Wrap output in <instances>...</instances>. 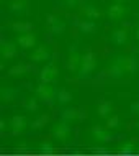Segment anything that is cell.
I'll return each mask as SVG.
<instances>
[{
  "mask_svg": "<svg viewBox=\"0 0 139 156\" xmlns=\"http://www.w3.org/2000/svg\"><path fill=\"white\" fill-rule=\"evenodd\" d=\"M103 15V12L100 10L97 5H92V3H87V5H82L80 7V16L82 18H87V20H92V22H97L100 20Z\"/></svg>",
  "mask_w": 139,
  "mask_h": 156,
  "instance_id": "cell-15",
  "label": "cell"
},
{
  "mask_svg": "<svg viewBox=\"0 0 139 156\" xmlns=\"http://www.w3.org/2000/svg\"><path fill=\"white\" fill-rule=\"evenodd\" d=\"M129 38H131V33H129V28L128 27H123V25H120V27H115L110 33V40L111 43L118 46V48H121V46L128 44Z\"/></svg>",
  "mask_w": 139,
  "mask_h": 156,
  "instance_id": "cell-8",
  "label": "cell"
},
{
  "mask_svg": "<svg viewBox=\"0 0 139 156\" xmlns=\"http://www.w3.org/2000/svg\"><path fill=\"white\" fill-rule=\"evenodd\" d=\"M139 67V61L133 54H115L107 62V74L111 79H124L128 76H133Z\"/></svg>",
  "mask_w": 139,
  "mask_h": 156,
  "instance_id": "cell-1",
  "label": "cell"
},
{
  "mask_svg": "<svg viewBox=\"0 0 139 156\" xmlns=\"http://www.w3.org/2000/svg\"><path fill=\"white\" fill-rule=\"evenodd\" d=\"M7 8H8L10 13L22 15V13H26V12L29 10V2L28 0H8Z\"/></svg>",
  "mask_w": 139,
  "mask_h": 156,
  "instance_id": "cell-17",
  "label": "cell"
},
{
  "mask_svg": "<svg viewBox=\"0 0 139 156\" xmlns=\"http://www.w3.org/2000/svg\"><path fill=\"white\" fill-rule=\"evenodd\" d=\"M103 156H110V154H103Z\"/></svg>",
  "mask_w": 139,
  "mask_h": 156,
  "instance_id": "cell-37",
  "label": "cell"
},
{
  "mask_svg": "<svg viewBox=\"0 0 139 156\" xmlns=\"http://www.w3.org/2000/svg\"><path fill=\"white\" fill-rule=\"evenodd\" d=\"M105 13H107L108 20L118 23L123 18H126V15L129 13V8L126 3H110V5L107 7V10H105Z\"/></svg>",
  "mask_w": 139,
  "mask_h": 156,
  "instance_id": "cell-7",
  "label": "cell"
},
{
  "mask_svg": "<svg viewBox=\"0 0 139 156\" xmlns=\"http://www.w3.org/2000/svg\"><path fill=\"white\" fill-rule=\"evenodd\" d=\"M48 122H49V115H48V113H41L39 117H36V119L31 122L29 128H31V130H41V128H44V126H46Z\"/></svg>",
  "mask_w": 139,
  "mask_h": 156,
  "instance_id": "cell-28",
  "label": "cell"
},
{
  "mask_svg": "<svg viewBox=\"0 0 139 156\" xmlns=\"http://www.w3.org/2000/svg\"><path fill=\"white\" fill-rule=\"evenodd\" d=\"M51 136L56 140L57 143H69L72 140V128H70L69 123L62 120H57L51 125V130H49Z\"/></svg>",
  "mask_w": 139,
  "mask_h": 156,
  "instance_id": "cell-3",
  "label": "cell"
},
{
  "mask_svg": "<svg viewBox=\"0 0 139 156\" xmlns=\"http://www.w3.org/2000/svg\"><path fill=\"white\" fill-rule=\"evenodd\" d=\"M111 3H126L128 0H110Z\"/></svg>",
  "mask_w": 139,
  "mask_h": 156,
  "instance_id": "cell-34",
  "label": "cell"
},
{
  "mask_svg": "<svg viewBox=\"0 0 139 156\" xmlns=\"http://www.w3.org/2000/svg\"><path fill=\"white\" fill-rule=\"evenodd\" d=\"M139 143L136 140H123L121 143H118L116 151L120 154H136Z\"/></svg>",
  "mask_w": 139,
  "mask_h": 156,
  "instance_id": "cell-20",
  "label": "cell"
},
{
  "mask_svg": "<svg viewBox=\"0 0 139 156\" xmlns=\"http://www.w3.org/2000/svg\"><path fill=\"white\" fill-rule=\"evenodd\" d=\"M16 94H18V90H16L13 86H7V84H3V86L0 87V100H2V104L12 102V100L16 97Z\"/></svg>",
  "mask_w": 139,
  "mask_h": 156,
  "instance_id": "cell-21",
  "label": "cell"
},
{
  "mask_svg": "<svg viewBox=\"0 0 139 156\" xmlns=\"http://www.w3.org/2000/svg\"><path fill=\"white\" fill-rule=\"evenodd\" d=\"M105 122V126H107L108 130H111V132H115V130H120L121 126H123V120H121V117H118L116 113H113L111 117H108L107 120H103Z\"/></svg>",
  "mask_w": 139,
  "mask_h": 156,
  "instance_id": "cell-25",
  "label": "cell"
},
{
  "mask_svg": "<svg viewBox=\"0 0 139 156\" xmlns=\"http://www.w3.org/2000/svg\"><path fill=\"white\" fill-rule=\"evenodd\" d=\"M38 151H39L41 154H53L54 151H56V145L51 141V140H43L39 141V145H38Z\"/></svg>",
  "mask_w": 139,
  "mask_h": 156,
  "instance_id": "cell-27",
  "label": "cell"
},
{
  "mask_svg": "<svg viewBox=\"0 0 139 156\" xmlns=\"http://www.w3.org/2000/svg\"><path fill=\"white\" fill-rule=\"evenodd\" d=\"M59 77V67L56 62H48L43 66V69L39 71V82L44 84H54Z\"/></svg>",
  "mask_w": 139,
  "mask_h": 156,
  "instance_id": "cell-12",
  "label": "cell"
},
{
  "mask_svg": "<svg viewBox=\"0 0 139 156\" xmlns=\"http://www.w3.org/2000/svg\"><path fill=\"white\" fill-rule=\"evenodd\" d=\"M7 120H8V133H12V135H22L31 125L26 117L22 115V113H15V115L8 117Z\"/></svg>",
  "mask_w": 139,
  "mask_h": 156,
  "instance_id": "cell-5",
  "label": "cell"
},
{
  "mask_svg": "<svg viewBox=\"0 0 139 156\" xmlns=\"http://www.w3.org/2000/svg\"><path fill=\"white\" fill-rule=\"evenodd\" d=\"M0 130L2 132H8V120L7 119H2V122H0Z\"/></svg>",
  "mask_w": 139,
  "mask_h": 156,
  "instance_id": "cell-32",
  "label": "cell"
},
{
  "mask_svg": "<svg viewBox=\"0 0 139 156\" xmlns=\"http://www.w3.org/2000/svg\"><path fill=\"white\" fill-rule=\"evenodd\" d=\"M134 38H136V41L139 43V25H137L136 28H134Z\"/></svg>",
  "mask_w": 139,
  "mask_h": 156,
  "instance_id": "cell-33",
  "label": "cell"
},
{
  "mask_svg": "<svg viewBox=\"0 0 139 156\" xmlns=\"http://www.w3.org/2000/svg\"><path fill=\"white\" fill-rule=\"evenodd\" d=\"M72 100H74V94H72V90H70V89H61V90H57L56 102L59 105H69V104H72Z\"/></svg>",
  "mask_w": 139,
  "mask_h": 156,
  "instance_id": "cell-24",
  "label": "cell"
},
{
  "mask_svg": "<svg viewBox=\"0 0 139 156\" xmlns=\"http://www.w3.org/2000/svg\"><path fill=\"white\" fill-rule=\"evenodd\" d=\"M134 128H136L137 132H139V122H136V125H134Z\"/></svg>",
  "mask_w": 139,
  "mask_h": 156,
  "instance_id": "cell-35",
  "label": "cell"
},
{
  "mask_svg": "<svg viewBox=\"0 0 139 156\" xmlns=\"http://www.w3.org/2000/svg\"><path fill=\"white\" fill-rule=\"evenodd\" d=\"M88 140L95 145H105L113 138V132L108 130L105 125H93L90 130H88Z\"/></svg>",
  "mask_w": 139,
  "mask_h": 156,
  "instance_id": "cell-4",
  "label": "cell"
},
{
  "mask_svg": "<svg viewBox=\"0 0 139 156\" xmlns=\"http://www.w3.org/2000/svg\"><path fill=\"white\" fill-rule=\"evenodd\" d=\"M77 30L83 33V35H90V33H93L97 30V23L87 18H80L77 20Z\"/></svg>",
  "mask_w": 139,
  "mask_h": 156,
  "instance_id": "cell-22",
  "label": "cell"
},
{
  "mask_svg": "<svg viewBox=\"0 0 139 156\" xmlns=\"http://www.w3.org/2000/svg\"><path fill=\"white\" fill-rule=\"evenodd\" d=\"M16 53H18V44L13 40H3L2 44H0V59H2L0 66L3 67L8 59H13L16 56Z\"/></svg>",
  "mask_w": 139,
  "mask_h": 156,
  "instance_id": "cell-11",
  "label": "cell"
},
{
  "mask_svg": "<svg viewBox=\"0 0 139 156\" xmlns=\"http://www.w3.org/2000/svg\"><path fill=\"white\" fill-rule=\"evenodd\" d=\"M98 67V58H97L95 51L88 49V51L82 53V61H80V67L75 77L77 79H85L87 76H90L93 71Z\"/></svg>",
  "mask_w": 139,
  "mask_h": 156,
  "instance_id": "cell-2",
  "label": "cell"
},
{
  "mask_svg": "<svg viewBox=\"0 0 139 156\" xmlns=\"http://www.w3.org/2000/svg\"><path fill=\"white\" fill-rule=\"evenodd\" d=\"M31 28H33L31 23H29V22H22V20L8 23V30L15 31L16 35H20V33H26V31H31Z\"/></svg>",
  "mask_w": 139,
  "mask_h": 156,
  "instance_id": "cell-23",
  "label": "cell"
},
{
  "mask_svg": "<svg viewBox=\"0 0 139 156\" xmlns=\"http://www.w3.org/2000/svg\"><path fill=\"white\" fill-rule=\"evenodd\" d=\"M115 113V105L110 100H102V102L97 104V115L102 120H107L108 117H111Z\"/></svg>",
  "mask_w": 139,
  "mask_h": 156,
  "instance_id": "cell-18",
  "label": "cell"
},
{
  "mask_svg": "<svg viewBox=\"0 0 139 156\" xmlns=\"http://www.w3.org/2000/svg\"><path fill=\"white\" fill-rule=\"evenodd\" d=\"M33 95H36L38 99L43 100V102H51V100H56L57 89L54 87V84L39 82V84L35 87V89H33Z\"/></svg>",
  "mask_w": 139,
  "mask_h": 156,
  "instance_id": "cell-6",
  "label": "cell"
},
{
  "mask_svg": "<svg viewBox=\"0 0 139 156\" xmlns=\"http://www.w3.org/2000/svg\"><path fill=\"white\" fill-rule=\"evenodd\" d=\"M28 73H29V66L25 64V62H16V64L8 67V71H7V74L13 79H22Z\"/></svg>",
  "mask_w": 139,
  "mask_h": 156,
  "instance_id": "cell-19",
  "label": "cell"
},
{
  "mask_svg": "<svg viewBox=\"0 0 139 156\" xmlns=\"http://www.w3.org/2000/svg\"><path fill=\"white\" fill-rule=\"evenodd\" d=\"M59 3L67 10H77L79 7H82V0H59Z\"/></svg>",
  "mask_w": 139,
  "mask_h": 156,
  "instance_id": "cell-29",
  "label": "cell"
},
{
  "mask_svg": "<svg viewBox=\"0 0 139 156\" xmlns=\"http://www.w3.org/2000/svg\"><path fill=\"white\" fill-rule=\"evenodd\" d=\"M61 120L66 122V123H69V125L79 123V122L82 120V112L77 110V108L67 107V108H64V110L61 112Z\"/></svg>",
  "mask_w": 139,
  "mask_h": 156,
  "instance_id": "cell-16",
  "label": "cell"
},
{
  "mask_svg": "<svg viewBox=\"0 0 139 156\" xmlns=\"http://www.w3.org/2000/svg\"><path fill=\"white\" fill-rule=\"evenodd\" d=\"M15 43L18 44V48L22 49H35L38 46V35L35 31H26V33H20V35L15 36Z\"/></svg>",
  "mask_w": 139,
  "mask_h": 156,
  "instance_id": "cell-10",
  "label": "cell"
},
{
  "mask_svg": "<svg viewBox=\"0 0 139 156\" xmlns=\"http://www.w3.org/2000/svg\"><path fill=\"white\" fill-rule=\"evenodd\" d=\"M23 108L26 112H31V113L38 112V108H39V99H38L36 95L26 97V99H25V102H23Z\"/></svg>",
  "mask_w": 139,
  "mask_h": 156,
  "instance_id": "cell-26",
  "label": "cell"
},
{
  "mask_svg": "<svg viewBox=\"0 0 139 156\" xmlns=\"http://www.w3.org/2000/svg\"><path fill=\"white\" fill-rule=\"evenodd\" d=\"M16 148H18V151H28V150H29V146H28V143H26V141H20L18 145H16Z\"/></svg>",
  "mask_w": 139,
  "mask_h": 156,
  "instance_id": "cell-31",
  "label": "cell"
},
{
  "mask_svg": "<svg viewBox=\"0 0 139 156\" xmlns=\"http://www.w3.org/2000/svg\"><path fill=\"white\" fill-rule=\"evenodd\" d=\"M53 54V49L51 46L48 44H38L35 49H31L29 51V59H31L33 62H46L51 58Z\"/></svg>",
  "mask_w": 139,
  "mask_h": 156,
  "instance_id": "cell-14",
  "label": "cell"
},
{
  "mask_svg": "<svg viewBox=\"0 0 139 156\" xmlns=\"http://www.w3.org/2000/svg\"><path fill=\"white\" fill-rule=\"evenodd\" d=\"M129 110H131V113H134V115L139 117V100L131 102V105H129Z\"/></svg>",
  "mask_w": 139,
  "mask_h": 156,
  "instance_id": "cell-30",
  "label": "cell"
},
{
  "mask_svg": "<svg viewBox=\"0 0 139 156\" xmlns=\"http://www.w3.org/2000/svg\"><path fill=\"white\" fill-rule=\"evenodd\" d=\"M80 61H82V53L79 51V48L70 46L69 54H67V69L70 71L72 76H77L79 67H80Z\"/></svg>",
  "mask_w": 139,
  "mask_h": 156,
  "instance_id": "cell-13",
  "label": "cell"
},
{
  "mask_svg": "<svg viewBox=\"0 0 139 156\" xmlns=\"http://www.w3.org/2000/svg\"><path fill=\"white\" fill-rule=\"evenodd\" d=\"M136 154H139V145H137V151H136Z\"/></svg>",
  "mask_w": 139,
  "mask_h": 156,
  "instance_id": "cell-36",
  "label": "cell"
},
{
  "mask_svg": "<svg viewBox=\"0 0 139 156\" xmlns=\"http://www.w3.org/2000/svg\"><path fill=\"white\" fill-rule=\"evenodd\" d=\"M46 28H48V31L53 33V35H61V33L66 31L67 23L61 15L51 13V15H48V18H46Z\"/></svg>",
  "mask_w": 139,
  "mask_h": 156,
  "instance_id": "cell-9",
  "label": "cell"
}]
</instances>
